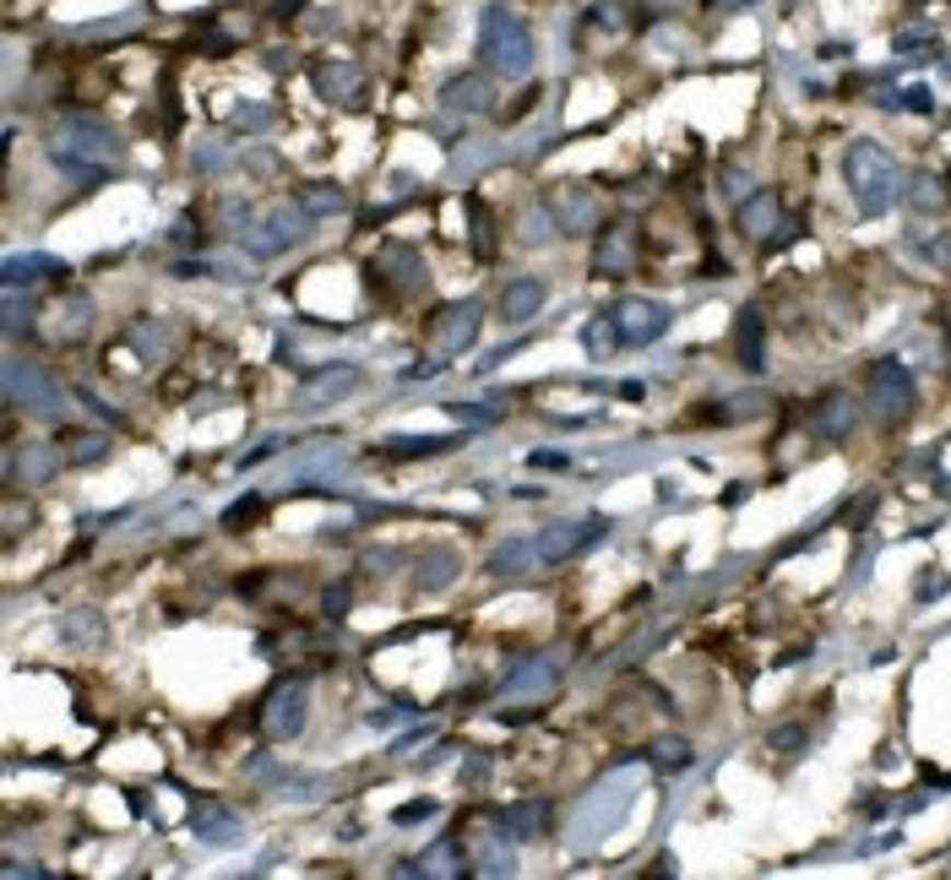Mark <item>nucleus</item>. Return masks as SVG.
I'll use <instances>...</instances> for the list:
<instances>
[{"label": "nucleus", "instance_id": "f257e3e1", "mask_svg": "<svg viewBox=\"0 0 951 880\" xmlns=\"http://www.w3.org/2000/svg\"><path fill=\"white\" fill-rule=\"evenodd\" d=\"M843 180H848V190H854V201H859L865 218H886L892 201L903 196V169H897V158L881 142H848V152H843Z\"/></svg>", "mask_w": 951, "mask_h": 880}, {"label": "nucleus", "instance_id": "f03ea898", "mask_svg": "<svg viewBox=\"0 0 951 880\" xmlns=\"http://www.w3.org/2000/svg\"><path fill=\"white\" fill-rule=\"evenodd\" d=\"M533 27L511 11V5H484V16H478V60H484V71H495V77H527L533 71Z\"/></svg>", "mask_w": 951, "mask_h": 880}, {"label": "nucleus", "instance_id": "7ed1b4c3", "mask_svg": "<svg viewBox=\"0 0 951 880\" xmlns=\"http://www.w3.org/2000/svg\"><path fill=\"white\" fill-rule=\"evenodd\" d=\"M478 326H484V304H478V299H452V304H441V310L430 315V326H425V337H430V348H436V364L463 359V354L478 343Z\"/></svg>", "mask_w": 951, "mask_h": 880}, {"label": "nucleus", "instance_id": "20e7f679", "mask_svg": "<svg viewBox=\"0 0 951 880\" xmlns=\"http://www.w3.org/2000/svg\"><path fill=\"white\" fill-rule=\"evenodd\" d=\"M305 234H311V212H305L300 201H278V207H267V212L245 229V251H251L256 262H267V256L294 251Z\"/></svg>", "mask_w": 951, "mask_h": 880}, {"label": "nucleus", "instance_id": "39448f33", "mask_svg": "<svg viewBox=\"0 0 951 880\" xmlns=\"http://www.w3.org/2000/svg\"><path fill=\"white\" fill-rule=\"evenodd\" d=\"M49 152L71 180H104V158H115V137L104 126H66Z\"/></svg>", "mask_w": 951, "mask_h": 880}, {"label": "nucleus", "instance_id": "423d86ee", "mask_svg": "<svg viewBox=\"0 0 951 880\" xmlns=\"http://www.w3.org/2000/svg\"><path fill=\"white\" fill-rule=\"evenodd\" d=\"M865 403H870L875 419H886V425L908 419V408H914V375H908L897 359H875V364L865 370Z\"/></svg>", "mask_w": 951, "mask_h": 880}, {"label": "nucleus", "instance_id": "0eeeda50", "mask_svg": "<svg viewBox=\"0 0 951 880\" xmlns=\"http://www.w3.org/2000/svg\"><path fill=\"white\" fill-rule=\"evenodd\" d=\"M305 718H311L305 680H278V685L267 691V702H262V733H267L272 744H289V739H300Z\"/></svg>", "mask_w": 951, "mask_h": 880}, {"label": "nucleus", "instance_id": "6e6552de", "mask_svg": "<svg viewBox=\"0 0 951 880\" xmlns=\"http://www.w3.org/2000/svg\"><path fill=\"white\" fill-rule=\"evenodd\" d=\"M555 685H560V658H555V652H533V658H522V663L506 674L500 696H506L511 707H538V702L555 696Z\"/></svg>", "mask_w": 951, "mask_h": 880}, {"label": "nucleus", "instance_id": "1a4fd4ad", "mask_svg": "<svg viewBox=\"0 0 951 880\" xmlns=\"http://www.w3.org/2000/svg\"><path fill=\"white\" fill-rule=\"evenodd\" d=\"M311 88L321 93V104H332V109H364L370 77H364L359 60H316L311 66Z\"/></svg>", "mask_w": 951, "mask_h": 880}, {"label": "nucleus", "instance_id": "9d476101", "mask_svg": "<svg viewBox=\"0 0 951 880\" xmlns=\"http://www.w3.org/2000/svg\"><path fill=\"white\" fill-rule=\"evenodd\" d=\"M604 539V522L599 517H582V522H549L538 539H533V555L544 560V566H566V560H577L588 544H599Z\"/></svg>", "mask_w": 951, "mask_h": 880}, {"label": "nucleus", "instance_id": "9b49d317", "mask_svg": "<svg viewBox=\"0 0 951 880\" xmlns=\"http://www.w3.org/2000/svg\"><path fill=\"white\" fill-rule=\"evenodd\" d=\"M636 256H641V229L631 218H615V223H604V234L593 245V273L599 278H626L636 267Z\"/></svg>", "mask_w": 951, "mask_h": 880}, {"label": "nucleus", "instance_id": "f8f14e48", "mask_svg": "<svg viewBox=\"0 0 951 880\" xmlns=\"http://www.w3.org/2000/svg\"><path fill=\"white\" fill-rule=\"evenodd\" d=\"M610 315H615L621 337H626V343H636V348L658 343V337L674 326V310H669V304H658V299H621Z\"/></svg>", "mask_w": 951, "mask_h": 880}, {"label": "nucleus", "instance_id": "ddd939ff", "mask_svg": "<svg viewBox=\"0 0 951 880\" xmlns=\"http://www.w3.org/2000/svg\"><path fill=\"white\" fill-rule=\"evenodd\" d=\"M549 212H555L560 234H588L599 223V196L588 185H555L549 190Z\"/></svg>", "mask_w": 951, "mask_h": 880}, {"label": "nucleus", "instance_id": "4468645a", "mask_svg": "<svg viewBox=\"0 0 951 880\" xmlns=\"http://www.w3.org/2000/svg\"><path fill=\"white\" fill-rule=\"evenodd\" d=\"M88 321H93V304L71 293V299H55V304L38 310V337L66 348V343H77V337L88 332Z\"/></svg>", "mask_w": 951, "mask_h": 880}, {"label": "nucleus", "instance_id": "2eb2a0df", "mask_svg": "<svg viewBox=\"0 0 951 880\" xmlns=\"http://www.w3.org/2000/svg\"><path fill=\"white\" fill-rule=\"evenodd\" d=\"M60 462H66V451H60V445H49V440L11 445V456H5V478H11V484H44V478H55V473H60Z\"/></svg>", "mask_w": 951, "mask_h": 880}, {"label": "nucleus", "instance_id": "dca6fc26", "mask_svg": "<svg viewBox=\"0 0 951 880\" xmlns=\"http://www.w3.org/2000/svg\"><path fill=\"white\" fill-rule=\"evenodd\" d=\"M375 283H386V293H414L425 289V262H419V251H408V245H381V256H375Z\"/></svg>", "mask_w": 951, "mask_h": 880}, {"label": "nucleus", "instance_id": "f3484780", "mask_svg": "<svg viewBox=\"0 0 951 880\" xmlns=\"http://www.w3.org/2000/svg\"><path fill=\"white\" fill-rule=\"evenodd\" d=\"M353 386H359V370H353V364H326V370H311V375H305V386H300V408H332V403H343Z\"/></svg>", "mask_w": 951, "mask_h": 880}, {"label": "nucleus", "instance_id": "a211bd4d", "mask_svg": "<svg viewBox=\"0 0 951 880\" xmlns=\"http://www.w3.org/2000/svg\"><path fill=\"white\" fill-rule=\"evenodd\" d=\"M778 218H784L778 190H751V196L740 201V212H734V223H740L745 240H778Z\"/></svg>", "mask_w": 951, "mask_h": 880}, {"label": "nucleus", "instance_id": "6ab92c4d", "mask_svg": "<svg viewBox=\"0 0 951 880\" xmlns=\"http://www.w3.org/2000/svg\"><path fill=\"white\" fill-rule=\"evenodd\" d=\"M908 245L930 262V267H941V273H951V218L947 212H930V218H919L914 229H908Z\"/></svg>", "mask_w": 951, "mask_h": 880}, {"label": "nucleus", "instance_id": "aec40b11", "mask_svg": "<svg viewBox=\"0 0 951 880\" xmlns=\"http://www.w3.org/2000/svg\"><path fill=\"white\" fill-rule=\"evenodd\" d=\"M854 425H859V397L854 392H821V403H815V436L843 440V436H854Z\"/></svg>", "mask_w": 951, "mask_h": 880}, {"label": "nucleus", "instance_id": "412c9836", "mask_svg": "<svg viewBox=\"0 0 951 880\" xmlns=\"http://www.w3.org/2000/svg\"><path fill=\"white\" fill-rule=\"evenodd\" d=\"M544 299H549V289L538 283V278H517V283H506V293H500V321L506 326H527L538 310H544Z\"/></svg>", "mask_w": 951, "mask_h": 880}, {"label": "nucleus", "instance_id": "4be33fe9", "mask_svg": "<svg viewBox=\"0 0 951 880\" xmlns=\"http://www.w3.org/2000/svg\"><path fill=\"white\" fill-rule=\"evenodd\" d=\"M767 332H762V310L756 304H745L740 315H734V354H740V364L745 370H762L767 364Z\"/></svg>", "mask_w": 951, "mask_h": 880}, {"label": "nucleus", "instance_id": "5701e85b", "mask_svg": "<svg viewBox=\"0 0 951 880\" xmlns=\"http://www.w3.org/2000/svg\"><path fill=\"white\" fill-rule=\"evenodd\" d=\"M908 207L914 218H930V212H951V185L936 174V169H919L908 174Z\"/></svg>", "mask_w": 951, "mask_h": 880}, {"label": "nucleus", "instance_id": "b1692460", "mask_svg": "<svg viewBox=\"0 0 951 880\" xmlns=\"http://www.w3.org/2000/svg\"><path fill=\"white\" fill-rule=\"evenodd\" d=\"M60 273H66V262H55V256H11L0 267L5 289H27V283H44V278H60Z\"/></svg>", "mask_w": 951, "mask_h": 880}, {"label": "nucleus", "instance_id": "393cba45", "mask_svg": "<svg viewBox=\"0 0 951 880\" xmlns=\"http://www.w3.org/2000/svg\"><path fill=\"white\" fill-rule=\"evenodd\" d=\"M544 821H549V804H517L500 815V832L511 843H527V837H544Z\"/></svg>", "mask_w": 951, "mask_h": 880}, {"label": "nucleus", "instance_id": "a878e982", "mask_svg": "<svg viewBox=\"0 0 951 880\" xmlns=\"http://www.w3.org/2000/svg\"><path fill=\"white\" fill-rule=\"evenodd\" d=\"M441 104H446V109H489V82H484V77H474V71H463V77H452V82H446Z\"/></svg>", "mask_w": 951, "mask_h": 880}, {"label": "nucleus", "instance_id": "bb28decb", "mask_svg": "<svg viewBox=\"0 0 951 880\" xmlns=\"http://www.w3.org/2000/svg\"><path fill=\"white\" fill-rule=\"evenodd\" d=\"M506 837V832H500ZM489 826L484 832H474V870H484V876H511V854H506V843H500Z\"/></svg>", "mask_w": 951, "mask_h": 880}, {"label": "nucleus", "instance_id": "cd10ccee", "mask_svg": "<svg viewBox=\"0 0 951 880\" xmlns=\"http://www.w3.org/2000/svg\"><path fill=\"white\" fill-rule=\"evenodd\" d=\"M582 343H588V354L593 359H610L626 337H621V326H615V315H593L588 326H582Z\"/></svg>", "mask_w": 951, "mask_h": 880}, {"label": "nucleus", "instance_id": "c85d7f7f", "mask_svg": "<svg viewBox=\"0 0 951 880\" xmlns=\"http://www.w3.org/2000/svg\"><path fill=\"white\" fill-rule=\"evenodd\" d=\"M468 240H474L478 262H489V256H495V218H489V207H484L478 196H468Z\"/></svg>", "mask_w": 951, "mask_h": 880}, {"label": "nucleus", "instance_id": "c756f323", "mask_svg": "<svg viewBox=\"0 0 951 880\" xmlns=\"http://www.w3.org/2000/svg\"><path fill=\"white\" fill-rule=\"evenodd\" d=\"M452 445H457V436H414V440H386L381 451L392 462H408V456H436V451H452Z\"/></svg>", "mask_w": 951, "mask_h": 880}, {"label": "nucleus", "instance_id": "7c9ffc66", "mask_svg": "<svg viewBox=\"0 0 951 880\" xmlns=\"http://www.w3.org/2000/svg\"><path fill=\"white\" fill-rule=\"evenodd\" d=\"M647 761L658 766V772H680V766H691V739H652L647 744Z\"/></svg>", "mask_w": 951, "mask_h": 880}, {"label": "nucleus", "instance_id": "2f4dec72", "mask_svg": "<svg viewBox=\"0 0 951 880\" xmlns=\"http://www.w3.org/2000/svg\"><path fill=\"white\" fill-rule=\"evenodd\" d=\"M60 636H66V641H88V647H93V641H104V620H98L93 609H71V614L60 620Z\"/></svg>", "mask_w": 951, "mask_h": 880}, {"label": "nucleus", "instance_id": "473e14b6", "mask_svg": "<svg viewBox=\"0 0 951 880\" xmlns=\"http://www.w3.org/2000/svg\"><path fill=\"white\" fill-rule=\"evenodd\" d=\"M294 201L316 218V212H337V207H343V190H337V185H300Z\"/></svg>", "mask_w": 951, "mask_h": 880}, {"label": "nucleus", "instance_id": "72a5a7b5", "mask_svg": "<svg viewBox=\"0 0 951 880\" xmlns=\"http://www.w3.org/2000/svg\"><path fill=\"white\" fill-rule=\"evenodd\" d=\"M262 517H267V500H262V495H245V500H234V506L223 511V528L240 533V528H251V522H262Z\"/></svg>", "mask_w": 951, "mask_h": 880}, {"label": "nucleus", "instance_id": "f704fd0d", "mask_svg": "<svg viewBox=\"0 0 951 880\" xmlns=\"http://www.w3.org/2000/svg\"><path fill=\"white\" fill-rule=\"evenodd\" d=\"M533 555V544H506V549H495V560H489V571H522V560Z\"/></svg>", "mask_w": 951, "mask_h": 880}, {"label": "nucleus", "instance_id": "c9c22d12", "mask_svg": "<svg viewBox=\"0 0 951 880\" xmlns=\"http://www.w3.org/2000/svg\"><path fill=\"white\" fill-rule=\"evenodd\" d=\"M104 451H109V440H104V436H88V440L77 436L71 445H66V456H71V462H98Z\"/></svg>", "mask_w": 951, "mask_h": 880}, {"label": "nucleus", "instance_id": "e433bc0d", "mask_svg": "<svg viewBox=\"0 0 951 880\" xmlns=\"http://www.w3.org/2000/svg\"><path fill=\"white\" fill-rule=\"evenodd\" d=\"M593 27H621L626 22V5L621 0H610V5H593V16H588Z\"/></svg>", "mask_w": 951, "mask_h": 880}, {"label": "nucleus", "instance_id": "4c0bfd02", "mask_svg": "<svg viewBox=\"0 0 951 880\" xmlns=\"http://www.w3.org/2000/svg\"><path fill=\"white\" fill-rule=\"evenodd\" d=\"M892 104H897V109H914V115H930V93H925V88H903Z\"/></svg>", "mask_w": 951, "mask_h": 880}, {"label": "nucleus", "instance_id": "58836bf2", "mask_svg": "<svg viewBox=\"0 0 951 880\" xmlns=\"http://www.w3.org/2000/svg\"><path fill=\"white\" fill-rule=\"evenodd\" d=\"M425 815H436V799H414V804H403L392 821H397V826H408V821H425Z\"/></svg>", "mask_w": 951, "mask_h": 880}, {"label": "nucleus", "instance_id": "ea45409f", "mask_svg": "<svg viewBox=\"0 0 951 880\" xmlns=\"http://www.w3.org/2000/svg\"><path fill=\"white\" fill-rule=\"evenodd\" d=\"M804 744V729L799 723H789V729H773V750H784V755H793Z\"/></svg>", "mask_w": 951, "mask_h": 880}, {"label": "nucleus", "instance_id": "a19ab883", "mask_svg": "<svg viewBox=\"0 0 951 880\" xmlns=\"http://www.w3.org/2000/svg\"><path fill=\"white\" fill-rule=\"evenodd\" d=\"M196 49H201V55H229V49H234V38H229V33H201V38H196Z\"/></svg>", "mask_w": 951, "mask_h": 880}, {"label": "nucleus", "instance_id": "79ce46f5", "mask_svg": "<svg viewBox=\"0 0 951 880\" xmlns=\"http://www.w3.org/2000/svg\"><path fill=\"white\" fill-rule=\"evenodd\" d=\"M5 880H33V876H49V870H38V865H22V859H5V870H0Z\"/></svg>", "mask_w": 951, "mask_h": 880}, {"label": "nucleus", "instance_id": "37998d69", "mask_svg": "<svg viewBox=\"0 0 951 880\" xmlns=\"http://www.w3.org/2000/svg\"><path fill=\"white\" fill-rule=\"evenodd\" d=\"M723 185H729V196H751V180H745V169H729V174H723Z\"/></svg>", "mask_w": 951, "mask_h": 880}, {"label": "nucleus", "instance_id": "c03bdc74", "mask_svg": "<svg viewBox=\"0 0 951 880\" xmlns=\"http://www.w3.org/2000/svg\"><path fill=\"white\" fill-rule=\"evenodd\" d=\"M533 467H566L560 451H533Z\"/></svg>", "mask_w": 951, "mask_h": 880}, {"label": "nucleus", "instance_id": "a18cd8bd", "mask_svg": "<svg viewBox=\"0 0 951 880\" xmlns=\"http://www.w3.org/2000/svg\"><path fill=\"white\" fill-rule=\"evenodd\" d=\"M326 614H332V620L348 614V592H326Z\"/></svg>", "mask_w": 951, "mask_h": 880}, {"label": "nucleus", "instance_id": "49530a36", "mask_svg": "<svg viewBox=\"0 0 951 880\" xmlns=\"http://www.w3.org/2000/svg\"><path fill=\"white\" fill-rule=\"evenodd\" d=\"M718 5H723V11H751L756 0H718Z\"/></svg>", "mask_w": 951, "mask_h": 880}]
</instances>
